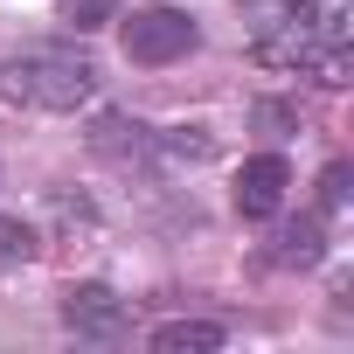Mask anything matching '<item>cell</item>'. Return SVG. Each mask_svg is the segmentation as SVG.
<instances>
[{
  "label": "cell",
  "instance_id": "6da1fadb",
  "mask_svg": "<svg viewBox=\"0 0 354 354\" xmlns=\"http://www.w3.org/2000/svg\"><path fill=\"white\" fill-rule=\"evenodd\" d=\"M0 97L35 104V111H77L97 97V70L70 49H21V56L0 63Z\"/></svg>",
  "mask_w": 354,
  "mask_h": 354
},
{
  "label": "cell",
  "instance_id": "7a4b0ae2",
  "mask_svg": "<svg viewBox=\"0 0 354 354\" xmlns=\"http://www.w3.org/2000/svg\"><path fill=\"white\" fill-rule=\"evenodd\" d=\"M195 42H202V28H195V15H181V8H139V15L118 28V49H125V63H146V70H160V63H181Z\"/></svg>",
  "mask_w": 354,
  "mask_h": 354
},
{
  "label": "cell",
  "instance_id": "3957f363",
  "mask_svg": "<svg viewBox=\"0 0 354 354\" xmlns=\"http://www.w3.org/2000/svg\"><path fill=\"white\" fill-rule=\"evenodd\" d=\"M63 326L77 340H118L125 333V299L111 285H70L63 292Z\"/></svg>",
  "mask_w": 354,
  "mask_h": 354
},
{
  "label": "cell",
  "instance_id": "277c9868",
  "mask_svg": "<svg viewBox=\"0 0 354 354\" xmlns=\"http://www.w3.org/2000/svg\"><path fill=\"white\" fill-rule=\"evenodd\" d=\"M285 188H292V174H285V160H278V153H257V160H243V174H236V216H243V223H264V216H278Z\"/></svg>",
  "mask_w": 354,
  "mask_h": 354
},
{
  "label": "cell",
  "instance_id": "5b68a950",
  "mask_svg": "<svg viewBox=\"0 0 354 354\" xmlns=\"http://www.w3.org/2000/svg\"><path fill=\"white\" fill-rule=\"evenodd\" d=\"M230 333L216 326V319H167V326H153V354H216Z\"/></svg>",
  "mask_w": 354,
  "mask_h": 354
},
{
  "label": "cell",
  "instance_id": "8992f818",
  "mask_svg": "<svg viewBox=\"0 0 354 354\" xmlns=\"http://www.w3.org/2000/svg\"><path fill=\"white\" fill-rule=\"evenodd\" d=\"M91 146H97V153H111V160H146V153H153V132H146L139 118H118V111H111V118H97Z\"/></svg>",
  "mask_w": 354,
  "mask_h": 354
},
{
  "label": "cell",
  "instance_id": "52a82bcc",
  "mask_svg": "<svg viewBox=\"0 0 354 354\" xmlns=\"http://www.w3.org/2000/svg\"><path fill=\"white\" fill-rule=\"evenodd\" d=\"M319 250H326V230H319V216H299V223L278 236V264H319Z\"/></svg>",
  "mask_w": 354,
  "mask_h": 354
},
{
  "label": "cell",
  "instance_id": "ba28073f",
  "mask_svg": "<svg viewBox=\"0 0 354 354\" xmlns=\"http://www.w3.org/2000/svg\"><path fill=\"white\" fill-rule=\"evenodd\" d=\"M35 257V230L21 216H0V271H21Z\"/></svg>",
  "mask_w": 354,
  "mask_h": 354
},
{
  "label": "cell",
  "instance_id": "9c48e42d",
  "mask_svg": "<svg viewBox=\"0 0 354 354\" xmlns=\"http://www.w3.org/2000/svg\"><path fill=\"white\" fill-rule=\"evenodd\" d=\"M118 15V0H63V21L77 28V35H91V28H104Z\"/></svg>",
  "mask_w": 354,
  "mask_h": 354
},
{
  "label": "cell",
  "instance_id": "30bf717a",
  "mask_svg": "<svg viewBox=\"0 0 354 354\" xmlns=\"http://www.w3.org/2000/svg\"><path fill=\"white\" fill-rule=\"evenodd\" d=\"M340 202H347V167L333 160V167L319 174V209H340Z\"/></svg>",
  "mask_w": 354,
  "mask_h": 354
}]
</instances>
